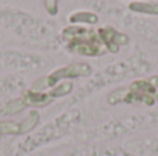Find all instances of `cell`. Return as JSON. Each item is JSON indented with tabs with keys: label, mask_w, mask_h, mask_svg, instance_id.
Returning <instances> with one entry per match:
<instances>
[{
	"label": "cell",
	"mask_w": 158,
	"mask_h": 156,
	"mask_svg": "<svg viewBox=\"0 0 158 156\" xmlns=\"http://www.w3.org/2000/svg\"><path fill=\"white\" fill-rule=\"evenodd\" d=\"M63 36L67 40L68 49L71 51L79 53L82 55H89V57H96L106 53V46L101 41L100 36L92 29L69 26L64 29Z\"/></svg>",
	"instance_id": "obj_1"
},
{
	"label": "cell",
	"mask_w": 158,
	"mask_h": 156,
	"mask_svg": "<svg viewBox=\"0 0 158 156\" xmlns=\"http://www.w3.org/2000/svg\"><path fill=\"white\" fill-rule=\"evenodd\" d=\"M90 72H92V69H90V66L86 65V64H74V65L65 66V68H61V69H58V71L53 72L50 76L44 77V79H40L38 83L33 84V90L40 91V90H43L44 87L53 86L56 82H58V80H61V79L87 76V75H90Z\"/></svg>",
	"instance_id": "obj_2"
},
{
	"label": "cell",
	"mask_w": 158,
	"mask_h": 156,
	"mask_svg": "<svg viewBox=\"0 0 158 156\" xmlns=\"http://www.w3.org/2000/svg\"><path fill=\"white\" fill-rule=\"evenodd\" d=\"M98 36H100L101 41L104 43L106 49L112 53H117L122 44L128 43V36L117 32L111 26H106L103 29H98Z\"/></svg>",
	"instance_id": "obj_3"
},
{
	"label": "cell",
	"mask_w": 158,
	"mask_h": 156,
	"mask_svg": "<svg viewBox=\"0 0 158 156\" xmlns=\"http://www.w3.org/2000/svg\"><path fill=\"white\" fill-rule=\"evenodd\" d=\"M52 97L49 93H40V91H27L24 97L25 105H33V107H43L52 101Z\"/></svg>",
	"instance_id": "obj_4"
},
{
	"label": "cell",
	"mask_w": 158,
	"mask_h": 156,
	"mask_svg": "<svg viewBox=\"0 0 158 156\" xmlns=\"http://www.w3.org/2000/svg\"><path fill=\"white\" fill-rule=\"evenodd\" d=\"M69 21L72 24L75 22H86V24H96L97 22V15L93 13H87V11H82V13H75L69 17Z\"/></svg>",
	"instance_id": "obj_5"
},
{
	"label": "cell",
	"mask_w": 158,
	"mask_h": 156,
	"mask_svg": "<svg viewBox=\"0 0 158 156\" xmlns=\"http://www.w3.org/2000/svg\"><path fill=\"white\" fill-rule=\"evenodd\" d=\"M132 11L136 13H144V14H158V6L156 3H132L129 6Z\"/></svg>",
	"instance_id": "obj_6"
},
{
	"label": "cell",
	"mask_w": 158,
	"mask_h": 156,
	"mask_svg": "<svg viewBox=\"0 0 158 156\" xmlns=\"http://www.w3.org/2000/svg\"><path fill=\"white\" fill-rule=\"evenodd\" d=\"M38 120H39V113L36 112V111H32V112L27 116V119L19 124V134H21V133L31 131V130L38 124Z\"/></svg>",
	"instance_id": "obj_7"
},
{
	"label": "cell",
	"mask_w": 158,
	"mask_h": 156,
	"mask_svg": "<svg viewBox=\"0 0 158 156\" xmlns=\"http://www.w3.org/2000/svg\"><path fill=\"white\" fill-rule=\"evenodd\" d=\"M0 134H19V124L14 122H2Z\"/></svg>",
	"instance_id": "obj_8"
},
{
	"label": "cell",
	"mask_w": 158,
	"mask_h": 156,
	"mask_svg": "<svg viewBox=\"0 0 158 156\" xmlns=\"http://www.w3.org/2000/svg\"><path fill=\"white\" fill-rule=\"evenodd\" d=\"M24 108H25L24 99H14V101L8 102V104L6 105L4 113H8V115H11V113H18V112H21Z\"/></svg>",
	"instance_id": "obj_9"
},
{
	"label": "cell",
	"mask_w": 158,
	"mask_h": 156,
	"mask_svg": "<svg viewBox=\"0 0 158 156\" xmlns=\"http://www.w3.org/2000/svg\"><path fill=\"white\" fill-rule=\"evenodd\" d=\"M71 90H72V84L67 82V83H63V84H60L58 87H56L54 90H52L49 94H50V97H52V98H56V97L65 96V94H68Z\"/></svg>",
	"instance_id": "obj_10"
},
{
	"label": "cell",
	"mask_w": 158,
	"mask_h": 156,
	"mask_svg": "<svg viewBox=\"0 0 158 156\" xmlns=\"http://www.w3.org/2000/svg\"><path fill=\"white\" fill-rule=\"evenodd\" d=\"M57 2L58 0H44V7H46L47 13L50 15H56L58 11V7H57Z\"/></svg>",
	"instance_id": "obj_11"
},
{
	"label": "cell",
	"mask_w": 158,
	"mask_h": 156,
	"mask_svg": "<svg viewBox=\"0 0 158 156\" xmlns=\"http://www.w3.org/2000/svg\"><path fill=\"white\" fill-rule=\"evenodd\" d=\"M0 137H2V134H0Z\"/></svg>",
	"instance_id": "obj_12"
}]
</instances>
